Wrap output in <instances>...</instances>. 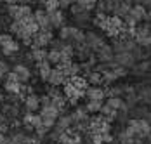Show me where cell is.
I'll return each mask as SVG.
<instances>
[{
    "label": "cell",
    "instance_id": "1",
    "mask_svg": "<svg viewBox=\"0 0 151 144\" xmlns=\"http://www.w3.org/2000/svg\"><path fill=\"white\" fill-rule=\"evenodd\" d=\"M127 129L130 130L137 139H144V137H148L151 134V125L146 120H142V118H132V120H129V127Z\"/></svg>",
    "mask_w": 151,
    "mask_h": 144
},
{
    "label": "cell",
    "instance_id": "2",
    "mask_svg": "<svg viewBox=\"0 0 151 144\" xmlns=\"http://www.w3.org/2000/svg\"><path fill=\"white\" fill-rule=\"evenodd\" d=\"M125 30V24H123V19L116 17V16H108V23H106V35L111 37V38H116L122 31Z\"/></svg>",
    "mask_w": 151,
    "mask_h": 144
},
{
    "label": "cell",
    "instance_id": "3",
    "mask_svg": "<svg viewBox=\"0 0 151 144\" xmlns=\"http://www.w3.org/2000/svg\"><path fill=\"white\" fill-rule=\"evenodd\" d=\"M40 115V120H42V125H45V127H54L56 125V122H58V118H59V111L50 104V106H45V108H42V111L38 113Z\"/></svg>",
    "mask_w": 151,
    "mask_h": 144
},
{
    "label": "cell",
    "instance_id": "4",
    "mask_svg": "<svg viewBox=\"0 0 151 144\" xmlns=\"http://www.w3.org/2000/svg\"><path fill=\"white\" fill-rule=\"evenodd\" d=\"M50 40H52V31L38 30V33L31 37V49H44L50 43Z\"/></svg>",
    "mask_w": 151,
    "mask_h": 144
},
{
    "label": "cell",
    "instance_id": "5",
    "mask_svg": "<svg viewBox=\"0 0 151 144\" xmlns=\"http://www.w3.org/2000/svg\"><path fill=\"white\" fill-rule=\"evenodd\" d=\"M83 43L91 49L92 52H96V50H99L106 42H104V38H103L101 35H97L96 31H87V33H85V38H83Z\"/></svg>",
    "mask_w": 151,
    "mask_h": 144
},
{
    "label": "cell",
    "instance_id": "6",
    "mask_svg": "<svg viewBox=\"0 0 151 144\" xmlns=\"http://www.w3.org/2000/svg\"><path fill=\"white\" fill-rule=\"evenodd\" d=\"M94 54H96L97 63H103V64H109V63H113V58H115V52H113L111 45H108V43H104V45H103L99 50H96Z\"/></svg>",
    "mask_w": 151,
    "mask_h": 144
},
{
    "label": "cell",
    "instance_id": "7",
    "mask_svg": "<svg viewBox=\"0 0 151 144\" xmlns=\"http://www.w3.org/2000/svg\"><path fill=\"white\" fill-rule=\"evenodd\" d=\"M113 63H115L116 66H122V68L129 70V68H134L136 59L132 58V54H130V52H122V54H115Z\"/></svg>",
    "mask_w": 151,
    "mask_h": 144
},
{
    "label": "cell",
    "instance_id": "8",
    "mask_svg": "<svg viewBox=\"0 0 151 144\" xmlns=\"http://www.w3.org/2000/svg\"><path fill=\"white\" fill-rule=\"evenodd\" d=\"M47 82H49L50 87H59V85H64V84L68 82V76L61 71L59 68H52L49 78H47Z\"/></svg>",
    "mask_w": 151,
    "mask_h": 144
},
{
    "label": "cell",
    "instance_id": "9",
    "mask_svg": "<svg viewBox=\"0 0 151 144\" xmlns=\"http://www.w3.org/2000/svg\"><path fill=\"white\" fill-rule=\"evenodd\" d=\"M63 96L70 101V104H76V101L83 96V92L76 90V89L71 85L70 82H66V84H64V89H63Z\"/></svg>",
    "mask_w": 151,
    "mask_h": 144
},
{
    "label": "cell",
    "instance_id": "10",
    "mask_svg": "<svg viewBox=\"0 0 151 144\" xmlns=\"http://www.w3.org/2000/svg\"><path fill=\"white\" fill-rule=\"evenodd\" d=\"M47 16H49V23H50L52 30L63 28V26H64V23H66L64 12H63L61 9H58V11H52V12H47Z\"/></svg>",
    "mask_w": 151,
    "mask_h": 144
},
{
    "label": "cell",
    "instance_id": "11",
    "mask_svg": "<svg viewBox=\"0 0 151 144\" xmlns=\"http://www.w3.org/2000/svg\"><path fill=\"white\" fill-rule=\"evenodd\" d=\"M33 17H35V21H37V24L40 26V30H44V31H52V26H50V23H49V16L44 9H37L35 12H33Z\"/></svg>",
    "mask_w": 151,
    "mask_h": 144
},
{
    "label": "cell",
    "instance_id": "12",
    "mask_svg": "<svg viewBox=\"0 0 151 144\" xmlns=\"http://www.w3.org/2000/svg\"><path fill=\"white\" fill-rule=\"evenodd\" d=\"M23 125H24V127H26L28 130H35L37 127H40V125H42L40 115H37V113H31V111H28L26 115L23 116Z\"/></svg>",
    "mask_w": 151,
    "mask_h": 144
},
{
    "label": "cell",
    "instance_id": "13",
    "mask_svg": "<svg viewBox=\"0 0 151 144\" xmlns=\"http://www.w3.org/2000/svg\"><path fill=\"white\" fill-rule=\"evenodd\" d=\"M12 71L17 75V78H19L21 84H26V82H30L31 80V70L26 66V64H23V63H17Z\"/></svg>",
    "mask_w": 151,
    "mask_h": 144
},
{
    "label": "cell",
    "instance_id": "14",
    "mask_svg": "<svg viewBox=\"0 0 151 144\" xmlns=\"http://www.w3.org/2000/svg\"><path fill=\"white\" fill-rule=\"evenodd\" d=\"M31 16H33V11H31L30 5H19V4H17L12 19H14V21H24V19H28Z\"/></svg>",
    "mask_w": 151,
    "mask_h": 144
},
{
    "label": "cell",
    "instance_id": "15",
    "mask_svg": "<svg viewBox=\"0 0 151 144\" xmlns=\"http://www.w3.org/2000/svg\"><path fill=\"white\" fill-rule=\"evenodd\" d=\"M132 0H120L118 2V5H116V9H115V12H113V16H116V17H120V19H123L125 16L130 12V9H132Z\"/></svg>",
    "mask_w": 151,
    "mask_h": 144
},
{
    "label": "cell",
    "instance_id": "16",
    "mask_svg": "<svg viewBox=\"0 0 151 144\" xmlns=\"http://www.w3.org/2000/svg\"><path fill=\"white\" fill-rule=\"evenodd\" d=\"M89 101H103L106 96H104V89H101V87H89L87 90H85V94H83Z\"/></svg>",
    "mask_w": 151,
    "mask_h": 144
},
{
    "label": "cell",
    "instance_id": "17",
    "mask_svg": "<svg viewBox=\"0 0 151 144\" xmlns=\"http://www.w3.org/2000/svg\"><path fill=\"white\" fill-rule=\"evenodd\" d=\"M73 21H75V28H85L92 23V16H91V11H83L80 14L73 16Z\"/></svg>",
    "mask_w": 151,
    "mask_h": 144
},
{
    "label": "cell",
    "instance_id": "18",
    "mask_svg": "<svg viewBox=\"0 0 151 144\" xmlns=\"http://www.w3.org/2000/svg\"><path fill=\"white\" fill-rule=\"evenodd\" d=\"M129 16L139 24L141 21H146V9L142 5H139V4H134L132 9H130V12H129Z\"/></svg>",
    "mask_w": 151,
    "mask_h": 144
},
{
    "label": "cell",
    "instance_id": "19",
    "mask_svg": "<svg viewBox=\"0 0 151 144\" xmlns=\"http://www.w3.org/2000/svg\"><path fill=\"white\" fill-rule=\"evenodd\" d=\"M68 82L75 87L76 90H80V92H83V94H85V90L89 89V82H87V78H85V76H80V75H76V76H70Z\"/></svg>",
    "mask_w": 151,
    "mask_h": 144
},
{
    "label": "cell",
    "instance_id": "20",
    "mask_svg": "<svg viewBox=\"0 0 151 144\" xmlns=\"http://www.w3.org/2000/svg\"><path fill=\"white\" fill-rule=\"evenodd\" d=\"M24 106H26V109L31 111V113H35L38 108H40V97L37 96V94H28L26 97H24Z\"/></svg>",
    "mask_w": 151,
    "mask_h": 144
},
{
    "label": "cell",
    "instance_id": "21",
    "mask_svg": "<svg viewBox=\"0 0 151 144\" xmlns=\"http://www.w3.org/2000/svg\"><path fill=\"white\" fill-rule=\"evenodd\" d=\"M50 63L49 61H42V63H37V71H38V76H40V80H44L47 82V78H49V75H50Z\"/></svg>",
    "mask_w": 151,
    "mask_h": 144
},
{
    "label": "cell",
    "instance_id": "22",
    "mask_svg": "<svg viewBox=\"0 0 151 144\" xmlns=\"http://www.w3.org/2000/svg\"><path fill=\"white\" fill-rule=\"evenodd\" d=\"M0 49H2V52H4L5 56L12 58L14 54H17V52H19V42H16L14 38H12L11 42H7L4 47H0Z\"/></svg>",
    "mask_w": 151,
    "mask_h": 144
},
{
    "label": "cell",
    "instance_id": "23",
    "mask_svg": "<svg viewBox=\"0 0 151 144\" xmlns=\"http://www.w3.org/2000/svg\"><path fill=\"white\" fill-rule=\"evenodd\" d=\"M23 23V26H24V30L30 33L31 37L35 35V33H38V30H40V26L37 24V21H35V17L31 16V17H28V19H24V21H21Z\"/></svg>",
    "mask_w": 151,
    "mask_h": 144
},
{
    "label": "cell",
    "instance_id": "24",
    "mask_svg": "<svg viewBox=\"0 0 151 144\" xmlns=\"http://www.w3.org/2000/svg\"><path fill=\"white\" fill-rule=\"evenodd\" d=\"M73 125V122H71V116L70 115H63L58 118V122H56V129L61 130V132H64L66 129H70Z\"/></svg>",
    "mask_w": 151,
    "mask_h": 144
},
{
    "label": "cell",
    "instance_id": "25",
    "mask_svg": "<svg viewBox=\"0 0 151 144\" xmlns=\"http://www.w3.org/2000/svg\"><path fill=\"white\" fill-rule=\"evenodd\" d=\"M75 26H63V28H59V38L63 40V42L70 43V40H71V37H73V33H75Z\"/></svg>",
    "mask_w": 151,
    "mask_h": 144
},
{
    "label": "cell",
    "instance_id": "26",
    "mask_svg": "<svg viewBox=\"0 0 151 144\" xmlns=\"http://www.w3.org/2000/svg\"><path fill=\"white\" fill-rule=\"evenodd\" d=\"M85 78H87V82H89L91 85H94V87H101V85H103V73L96 71V70L91 71Z\"/></svg>",
    "mask_w": 151,
    "mask_h": 144
},
{
    "label": "cell",
    "instance_id": "27",
    "mask_svg": "<svg viewBox=\"0 0 151 144\" xmlns=\"http://www.w3.org/2000/svg\"><path fill=\"white\" fill-rule=\"evenodd\" d=\"M134 139H137V137L129 129L122 130L120 134H118V143H120V144H132V143H134Z\"/></svg>",
    "mask_w": 151,
    "mask_h": 144
},
{
    "label": "cell",
    "instance_id": "28",
    "mask_svg": "<svg viewBox=\"0 0 151 144\" xmlns=\"http://www.w3.org/2000/svg\"><path fill=\"white\" fill-rule=\"evenodd\" d=\"M104 96L106 97H122L123 96V85H113L104 89Z\"/></svg>",
    "mask_w": 151,
    "mask_h": 144
},
{
    "label": "cell",
    "instance_id": "29",
    "mask_svg": "<svg viewBox=\"0 0 151 144\" xmlns=\"http://www.w3.org/2000/svg\"><path fill=\"white\" fill-rule=\"evenodd\" d=\"M47 52L45 49H31V58H33V63H42V61H47Z\"/></svg>",
    "mask_w": 151,
    "mask_h": 144
},
{
    "label": "cell",
    "instance_id": "30",
    "mask_svg": "<svg viewBox=\"0 0 151 144\" xmlns=\"http://www.w3.org/2000/svg\"><path fill=\"white\" fill-rule=\"evenodd\" d=\"M83 108L87 109L89 115H96V113L101 111V108H103V101H87V104H85Z\"/></svg>",
    "mask_w": 151,
    "mask_h": 144
},
{
    "label": "cell",
    "instance_id": "31",
    "mask_svg": "<svg viewBox=\"0 0 151 144\" xmlns=\"http://www.w3.org/2000/svg\"><path fill=\"white\" fill-rule=\"evenodd\" d=\"M106 23H108V16L103 14V12H97V14L92 17V24L97 26V28H101V30L106 28Z\"/></svg>",
    "mask_w": 151,
    "mask_h": 144
},
{
    "label": "cell",
    "instance_id": "32",
    "mask_svg": "<svg viewBox=\"0 0 151 144\" xmlns=\"http://www.w3.org/2000/svg\"><path fill=\"white\" fill-rule=\"evenodd\" d=\"M101 115L104 116L108 122H113L115 118H116V109H113L111 106H108V104H103V108H101V111H99Z\"/></svg>",
    "mask_w": 151,
    "mask_h": 144
},
{
    "label": "cell",
    "instance_id": "33",
    "mask_svg": "<svg viewBox=\"0 0 151 144\" xmlns=\"http://www.w3.org/2000/svg\"><path fill=\"white\" fill-rule=\"evenodd\" d=\"M61 52V59H73L75 56V47L70 45V43H64V47L59 50Z\"/></svg>",
    "mask_w": 151,
    "mask_h": 144
},
{
    "label": "cell",
    "instance_id": "34",
    "mask_svg": "<svg viewBox=\"0 0 151 144\" xmlns=\"http://www.w3.org/2000/svg\"><path fill=\"white\" fill-rule=\"evenodd\" d=\"M4 89H5L7 94H19L21 84L19 82H4Z\"/></svg>",
    "mask_w": 151,
    "mask_h": 144
},
{
    "label": "cell",
    "instance_id": "35",
    "mask_svg": "<svg viewBox=\"0 0 151 144\" xmlns=\"http://www.w3.org/2000/svg\"><path fill=\"white\" fill-rule=\"evenodd\" d=\"M47 61H49L50 64H59L61 63V52L59 50H49V54H47Z\"/></svg>",
    "mask_w": 151,
    "mask_h": 144
},
{
    "label": "cell",
    "instance_id": "36",
    "mask_svg": "<svg viewBox=\"0 0 151 144\" xmlns=\"http://www.w3.org/2000/svg\"><path fill=\"white\" fill-rule=\"evenodd\" d=\"M44 5H45V9H44L45 12H52V11H58L59 9V2L58 0H47Z\"/></svg>",
    "mask_w": 151,
    "mask_h": 144
},
{
    "label": "cell",
    "instance_id": "37",
    "mask_svg": "<svg viewBox=\"0 0 151 144\" xmlns=\"http://www.w3.org/2000/svg\"><path fill=\"white\" fill-rule=\"evenodd\" d=\"M76 4H80L85 11H92L97 4V0H76Z\"/></svg>",
    "mask_w": 151,
    "mask_h": 144
},
{
    "label": "cell",
    "instance_id": "38",
    "mask_svg": "<svg viewBox=\"0 0 151 144\" xmlns=\"http://www.w3.org/2000/svg\"><path fill=\"white\" fill-rule=\"evenodd\" d=\"M47 96H49L50 99H56V97L63 96V90H59L58 87H49V89H47Z\"/></svg>",
    "mask_w": 151,
    "mask_h": 144
},
{
    "label": "cell",
    "instance_id": "39",
    "mask_svg": "<svg viewBox=\"0 0 151 144\" xmlns=\"http://www.w3.org/2000/svg\"><path fill=\"white\" fill-rule=\"evenodd\" d=\"M64 43H66V42H63L61 38H58V40H54V38H52L49 45H50V50H61V49L64 47Z\"/></svg>",
    "mask_w": 151,
    "mask_h": 144
},
{
    "label": "cell",
    "instance_id": "40",
    "mask_svg": "<svg viewBox=\"0 0 151 144\" xmlns=\"http://www.w3.org/2000/svg\"><path fill=\"white\" fill-rule=\"evenodd\" d=\"M83 11H85V9H83L80 4H76V2L70 5V12H71V16H76V14H80V12H83Z\"/></svg>",
    "mask_w": 151,
    "mask_h": 144
},
{
    "label": "cell",
    "instance_id": "41",
    "mask_svg": "<svg viewBox=\"0 0 151 144\" xmlns=\"http://www.w3.org/2000/svg\"><path fill=\"white\" fill-rule=\"evenodd\" d=\"M7 73H9V63L0 59V78H4Z\"/></svg>",
    "mask_w": 151,
    "mask_h": 144
},
{
    "label": "cell",
    "instance_id": "42",
    "mask_svg": "<svg viewBox=\"0 0 151 144\" xmlns=\"http://www.w3.org/2000/svg\"><path fill=\"white\" fill-rule=\"evenodd\" d=\"M12 40V35L11 33H0V47H4L7 42Z\"/></svg>",
    "mask_w": 151,
    "mask_h": 144
},
{
    "label": "cell",
    "instance_id": "43",
    "mask_svg": "<svg viewBox=\"0 0 151 144\" xmlns=\"http://www.w3.org/2000/svg\"><path fill=\"white\" fill-rule=\"evenodd\" d=\"M7 130H9V122L0 115V134H5Z\"/></svg>",
    "mask_w": 151,
    "mask_h": 144
},
{
    "label": "cell",
    "instance_id": "44",
    "mask_svg": "<svg viewBox=\"0 0 151 144\" xmlns=\"http://www.w3.org/2000/svg\"><path fill=\"white\" fill-rule=\"evenodd\" d=\"M59 2V9H70L71 4H75V0H58Z\"/></svg>",
    "mask_w": 151,
    "mask_h": 144
},
{
    "label": "cell",
    "instance_id": "45",
    "mask_svg": "<svg viewBox=\"0 0 151 144\" xmlns=\"http://www.w3.org/2000/svg\"><path fill=\"white\" fill-rule=\"evenodd\" d=\"M50 104H52V101H50V97H49L47 94L40 97V106H42V108H45V106H50Z\"/></svg>",
    "mask_w": 151,
    "mask_h": 144
},
{
    "label": "cell",
    "instance_id": "46",
    "mask_svg": "<svg viewBox=\"0 0 151 144\" xmlns=\"http://www.w3.org/2000/svg\"><path fill=\"white\" fill-rule=\"evenodd\" d=\"M4 2H5L7 5H16V4H19L21 0H4Z\"/></svg>",
    "mask_w": 151,
    "mask_h": 144
},
{
    "label": "cell",
    "instance_id": "47",
    "mask_svg": "<svg viewBox=\"0 0 151 144\" xmlns=\"http://www.w3.org/2000/svg\"><path fill=\"white\" fill-rule=\"evenodd\" d=\"M19 4H21V5H31V4H33V0H21Z\"/></svg>",
    "mask_w": 151,
    "mask_h": 144
},
{
    "label": "cell",
    "instance_id": "48",
    "mask_svg": "<svg viewBox=\"0 0 151 144\" xmlns=\"http://www.w3.org/2000/svg\"><path fill=\"white\" fill-rule=\"evenodd\" d=\"M132 144H144V141H142V139H134V143Z\"/></svg>",
    "mask_w": 151,
    "mask_h": 144
},
{
    "label": "cell",
    "instance_id": "49",
    "mask_svg": "<svg viewBox=\"0 0 151 144\" xmlns=\"http://www.w3.org/2000/svg\"><path fill=\"white\" fill-rule=\"evenodd\" d=\"M75 2H76V0H75Z\"/></svg>",
    "mask_w": 151,
    "mask_h": 144
}]
</instances>
